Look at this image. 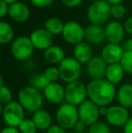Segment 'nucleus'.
<instances>
[{
    "label": "nucleus",
    "mask_w": 132,
    "mask_h": 133,
    "mask_svg": "<svg viewBox=\"0 0 132 133\" xmlns=\"http://www.w3.org/2000/svg\"><path fill=\"white\" fill-rule=\"evenodd\" d=\"M108 63L101 56H93L86 63V74L93 80H100L105 77Z\"/></svg>",
    "instance_id": "f8f14e48"
},
{
    "label": "nucleus",
    "mask_w": 132,
    "mask_h": 133,
    "mask_svg": "<svg viewBox=\"0 0 132 133\" xmlns=\"http://www.w3.org/2000/svg\"><path fill=\"white\" fill-rule=\"evenodd\" d=\"M73 57L81 63H87L93 57V49L92 44L86 41L81 42L80 44L74 45Z\"/></svg>",
    "instance_id": "6ab92c4d"
},
{
    "label": "nucleus",
    "mask_w": 132,
    "mask_h": 133,
    "mask_svg": "<svg viewBox=\"0 0 132 133\" xmlns=\"http://www.w3.org/2000/svg\"><path fill=\"white\" fill-rule=\"evenodd\" d=\"M53 35H52L44 28H37L30 34V39L33 46L37 50L45 51L52 45H53Z\"/></svg>",
    "instance_id": "ddd939ff"
},
{
    "label": "nucleus",
    "mask_w": 132,
    "mask_h": 133,
    "mask_svg": "<svg viewBox=\"0 0 132 133\" xmlns=\"http://www.w3.org/2000/svg\"><path fill=\"white\" fill-rule=\"evenodd\" d=\"M8 11H9V5H7L6 3H5L3 1H0V17L2 19L8 15Z\"/></svg>",
    "instance_id": "f704fd0d"
},
{
    "label": "nucleus",
    "mask_w": 132,
    "mask_h": 133,
    "mask_svg": "<svg viewBox=\"0 0 132 133\" xmlns=\"http://www.w3.org/2000/svg\"><path fill=\"white\" fill-rule=\"evenodd\" d=\"M45 133H67V132L66 130H64V128H62V127L57 124V125H52L51 128L48 129Z\"/></svg>",
    "instance_id": "c9c22d12"
},
{
    "label": "nucleus",
    "mask_w": 132,
    "mask_h": 133,
    "mask_svg": "<svg viewBox=\"0 0 132 133\" xmlns=\"http://www.w3.org/2000/svg\"><path fill=\"white\" fill-rule=\"evenodd\" d=\"M126 13H127V9H126V7L122 4L111 5L110 15L115 19H121V18H123L126 16Z\"/></svg>",
    "instance_id": "7c9ffc66"
},
{
    "label": "nucleus",
    "mask_w": 132,
    "mask_h": 133,
    "mask_svg": "<svg viewBox=\"0 0 132 133\" xmlns=\"http://www.w3.org/2000/svg\"><path fill=\"white\" fill-rule=\"evenodd\" d=\"M86 128H87V125L84 124L82 121H79L77 123H76L75 127H74V130H76V131H80V132H85Z\"/></svg>",
    "instance_id": "58836bf2"
},
{
    "label": "nucleus",
    "mask_w": 132,
    "mask_h": 133,
    "mask_svg": "<svg viewBox=\"0 0 132 133\" xmlns=\"http://www.w3.org/2000/svg\"><path fill=\"white\" fill-rule=\"evenodd\" d=\"M111 5L106 0L92 2L87 10V18L92 25H102L109 20Z\"/></svg>",
    "instance_id": "7ed1b4c3"
},
{
    "label": "nucleus",
    "mask_w": 132,
    "mask_h": 133,
    "mask_svg": "<svg viewBox=\"0 0 132 133\" xmlns=\"http://www.w3.org/2000/svg\"><path fill=\"white\" fill-rule=\"evenodd\" d=\"M108 123L114 127H124L129 119V111L127 108L121 105H112L108 107V111L105 116Z\"/></svg>",
    "instance_id": "9b49d317"
},
{
    "label": "nucleus",
    "mask_w": 132,
    "mask_h": 133,
    "mask_svg": "<svg viewBox=\"0 0 132 133\" xmlns=\"http://www.w3.org/2000/svg\"><path fill=\"white\" fill-rule=\"evenodd\" d=\"M62 36L66 43L76 45L85 41V28L78 22L69 21L64 24Z\"/></svg>",
    "instance_id": "1a4fd4ad"
},
{
    "label": "nucleus",
    "mask_w": 132,
    "mask_h": 133,
    "mask_svg": "<svg viewBox=\"0 0 132 133\" xmlns=\"http://www.w3.org/2000/svg\"><path fill=\"white\" fill-rule=\"evenodd\" d=\"M108 111V107L107 106H102L100 107V115L101 116H106Z\"/></svg>",
    "instance_id": "79ce46f5"
},
{
    "label": "nucleus",
    "mask_w": 132,
    "mask_h": 133,
    "mask_svg": "<svg viewBox=\"0 0 132 133\" xmlns=\"http://www.w3.org/2000/svg\"><path fill=\"white\" fill-rule=\"evenodd\" d=\"M122 47L124 49V52H132V36L124 41Z\"/></svg>",
    "instance_id": "e433bc0d"
},
{
    "label": "nucleus",
    "mask_w": 132,
    "mask_h": 133,
    "mask_svg": "<svg viewBox=\"0 0 132 133\" xmlns=\"http://www.w3.org/2000/svg\"><path fill=\"white\" fill-rule=\"evenodd\" d=\"M30 37L19 36L11 44L10 51L13 57L17 61H26L32 56L34 50Z\"/></svg>",
    "instance_id": "0eeeda50"
},
{
    "label": "nucleus",
    "mask_w": 132,
    "mask_h": 133,
    "mask_svg": "<svg viewBox=\"0 0 132 133\" xmlns=\"http://www.w3.org/2000/svg\"><path fill=\"white\" fill-rule=\"evenodd\" d=\"M124 28H125V31L128 34L132 35V16L127 18V20L124 23Z\"/></svg>",
    "instance_id": "4c0bfd02"
},
{
    "label": "nucleus",
    "mask_w": 132,
    "mask_h": 133,
    "mask_svg": "<svg viewBox=\"0 0 132 133\" xmlns=\"http://www.w3.org/2000/svg\"><path fill=\"white\" fill-rule=\"evenodd\" d=\"M131 111H132V107H131Z\"/></svg>",
    "instance_id": "de8ad7c7"
},
{
    "label": "nucleus",
    "mask_w": 132,
    "mask_h": 133,
    "mask_svg": "<svg viewBox=\"0 0 132 133\" xmlns=\"http://www.w3.org/2000/svg\"><path fill=\"white\" fill-rule=\"evenodd\" d=\"M15 30L12 25L5 21L0 22V44H7L14 41Z\"/></svg>",
    "instance_id": "b1692460"
},
{
    "label": "nucleus",
    "mask_w": 132,
    "mask_h": 133,
    "mask_svg": "<svg viewBox=\"0 0 132 133\" xmlns=\"http://www.w3.org/2000/svg\"><path fill=\"white\" fill-rule=\"evenodd\" d=\"M90 1H92V2H96V1H100V0H90Z\"/></svg>",
    "instance_id": "49530a36"
},
{
    "label": "nucleus",
    "mask_w": 132,
    "mask_h": 133,
    "mask_svg": "<svg viewBox=\"0 0 132 133\" xmlns=\"http://www.w3.org/2000/svg\"><path fill=\"white\" fill-rule=\"evenodd\" d=\"M61 1L65 6L69 8H74V7L79 6L82 3L83 0H61Z\"/></svg>",
    "instance_id": "72a5a7b5"
},
{
    "label": "nucleus",
    "mask_w": 132,
    "mask_h": 133,
    "mask_svg": "<svg viewBox=\"0 0 132 133\" xmlns=\"http://www.w3.org/2000/svg\"><path fill=\"white\" fill-rule=\"evenodd\" d=\"M126 72H124L123 68L120 63H114V64H108L107 70H106L105 78L112 84H118L123 80L124 75Z\"/></svg>",
    "instance_id": "4be33fe9"
},
{
    "label": "nucleus",
    "mask_w": 132,
    "mask_h": 133,
    "mask_svg": "<svg viewBox=\"0 0 132 133\" xmlns=\"http://www.w3.org/2000/svg\"><path fill=\"white\" fill-rule=\"evenodd\" d=\"M124 53L125 52L121 44L108 43L102 48L100 56L108 64H114L120 63Z\"/></svg>",
    "instance_id": "2eb2a0df"
},
{
    "label": "nucleus",
    "mask_w": 132,
    "mask_h": 133,
    "mask_svg": "<svg viewBox=\"0 0 132 133\" xmlns=\"http://www.w3.org/2000/svg\"><path fill=\"white\" fill-rule=\"evenodd\" d=\"M79 119L87 126H92L96 123L100 117V107L91 100H86L78 106Z\"/></svg>",
    "instance_id": "9d476101"
},
{
    "label": "nucleus",
    "mask_w": 132,
    "mask_h": 133,
    "mask_svg": "<svg viewBox=\"0 0 132 133\" xmlns=\"http://www.w3.org/2000/svg\"><path fill=\"white\" fill-rule=\"evenodd\" d=\"M105 40V28L102 27V25L91 24L85 28V41L90 44L100 45Z\"/></svg>",
    "instance_id": "a211bd4d"
},
{
    "label": "nucleus",
    "mask_w": 132,
    "mask_h": 133,
    "mask_svg": "<svg viewBox=\"0 0 132 133\" xmlns=\"http://www.w3.org/2000/svg\"><path fill=\"white\" fill-rule=\"evenodd\" d=\"M108 3L110 5H119V4H121L124 0H106Z\"/></svg>",
    "instance_id": "37998d69"
},
{
    "label": "nucleus",
    "mask_w": 132,
    "mask_h": 133,
    "mask_svg": "<svg viewBox=\"0 0 132 133\" xmlns=\"http://www.w3.org/2000/svg\"><path fill=\"white\" fill-rule=\"evenodd\" d=\"M0 1H3V2H5V3H6L7 5H12V4H14V3H16V2H18L19 0H0Z\"/></svg>",
    "instance_id": "c03bdc74"
},
{
    "label": "nucleus",
    "mask_w": 132,
    "mask_h": 133,
    "mask_svg": "<svg viewBox=\"0 0 132 133\" xmlns=\"http://www.w3.org/2000/svg\"><path fill=\"white\" fill-rule=\"evenodd\" d=\"M87 86L80 80L68 83L65 87V101L73 106H80L87 100Z\"/></svg>",
    "instance_id": "6e6552de"
},
{
    "label": "nucleus",
    "mask_w": 132,
    "mask_h": 133,
    "mask_svg": "<svg viewBox=\"0 0 132 133\" xmlns=\"http://www.w3.org/2000/svg\"><path fill=\"white\" fill-rule=\"evenodd\" d=\"M18 102L22 105L25 110L31 113L42 109L44 103V94L42 91L28 85L23 87L18 91Z\"/></svg>",
    "instance_id": "f03ea898"
},
{
    "label": "nucleus",
    "mask_w": 132,
    "mask_h": 133,
    "mask_svg": "<svg viewBox=\"0 0 132 133\" xmlns=\"http://www.w3.org/2000/svg\"><path fill=\"white\" fill-rule=\"evenodd\" d=\"M43 92L46 101L54 105H62L65 101V88L58 82H51Z\"/></svg>",
    "instance_id": "4468645a"
},
{
    "label": "nucleus",
    "mask_w": 132,
    "mask_h": 133,
    "mask_svg": "<svg viewBox=\"0 0 132 133\" xmlns=\"http://www.w3.org/2000/svg\"><path fill=\"white\" fill-rule=\"evenodd\" d=\"M20 133H36L37 127L32 119H25L18 127Z\"/></svg>",
    "instance_id": "bb28decb"
},
{
    "label": "nucleus",
    "mask_w": 132,
    "mask_h": 133,
    "mask_svg": "<svg viewBox=\"0 0 132 133\" xmlns=\"http://www.w3.org/2000/svg\"><path fill=\"white\" fill-rule=\"evenodd\" d=\"M2 117L6 126L18 128L22 121L25 119V109L18 102H11L3 106Z\"/></svg>",
    "instance_id": "423d86ee"
},
{
    "label": "nucleus",
    "mask_w": 132,
    "mask_h": 133,
    "mask_svg": "<svg viewBox=\"0 0 132 133\" xmlns=\"http://www.w3.org/2000/svg\"><path fill=\"white\" fill-rule=\"evenodd\" d=\"M44 59L52 64L61 63V62L66 57L64 50L58 45H52L51 47L46 49L44 52Z\"/></svg>",
    "instance_id": "5701e85b"
},
{
    "label": "nucleus",
    "mask_w": 132,
    "mask_h": 133,
    "mask_svg": "<svg viewBox=\"0 0 132 133\" xmlns=\"http://www.w3.org/2000/svg\"><path fill=\"white\" fill-rule=\"evenodd\" d=\"M32 119L35 123L37 129L40 130H47L52 127V116L46 110L40 109L37 111L33 112Z\"/></svg>",
    "instance_id": "aec40b11"
},
{
    "label": "nucleus",
    "mask_w": 132,
    "mask_h": 133,
    "mask_svg": "<svg viewBox=\"0 0 132 133\" xmlns=\"http://www.w3.org/2000/svg\"><path fill=\"white\" fill-rule=\"evenodd\" d=\"M88 133H110V129L107 123L97 121L93 125L89 127Z\"/></svg>",
    "instance_id": "c756f323"
},
{
    "label": "nucleus",
    "mask_w": 132,
    "mask_h": 133,
    "mask_svg": "<svg viewBox=\"0 0 132 133\" xmlns=\"http://www.w3.org/2000/svg\"><path fill=\"white\" fill-rule=\"evenodd\" d=\"M88 98L99 107L108 106L117 95L115 85L106 79L91 81L87 85Z\"/></svg>",
    "instance_id": "f257e3e1"
},
{
    "label": "nucleus",
    "mask_w": 132,
    "mask_h": 133,
    "mask_svg": "<svg viewBox=\"0 0 132 133\" xmlns=\"http://www.w3.org/2000/svg\"><path fill=\"white\" fill-rule=\"evenodd\" d=\"M30 16V8L23 2L18 1L9 5L8 16L16 23H25L29 19Z\"/></svg>",
    "instance_id": "f3484780"
},
{
    "label": "nucleus",
    "mask_w": 132,
    "mask_h": 133,
    "mask_svg": "<svg viewBox=\"0 0 132 133\" xmlns=\"http://www.w3.org/2000/svg\"><path fill=\"white\" fill-rule=\"evenodd\" d=\"M50 83L51 82L46 78L45 74L41 72L33 74L30 78V86L40 91H44Z\"/></svg>",
    "instance_id": "a878e982"
},
{
    "label": "nucleus",
    "mask_w": 132,
    "mask_h": 133,
    "mask_svg": "<svg viewBox=\"0 0 132 133\" xmlns=\"http://www.w3.org/2000/svg\"><path fill=\"white\" fill-rule=\"evenodd\" d=\"M117 99L120 105L125 108L132 107V84L124 83L117 91Z\"/></svg>",
    "instance_id": "412c9836"
},
{
    "label": "nucleus",
    "mask_w": 132,
    "mask_h": 133,
    "mask_svg": "<svg viewBox=\"0 0 132 133\" xmlns=\"http://www.w3.org/2000/svg\"><path fill=\"white\" fill-rule=\"evenodd\" d=\"M126 74H132V52H125L120 62Z\"/></svg>",
    "instance_id": "c85d7f7f"
},
{
    "label": "nucleus",
    "mask_w": 132,
    "mask_h": 133,
    "mask_svg": "<svg viewBox=\"0 0 132 133\" xmlns=\"http://www.w3.org/2000/svg\"><path fill=\"white\" fill-rule=\"evenodd\" d=\"M72 133H85V132H80V131H76V130H74V131L72 132Z\"/></svg>",
    "instance_id": "a18cd8bd"
},
{
    "label": "nucleus",
    "mask_w": 132,
    "mask_h": 133,
    "mask_svg": "<svg viewBox=\"0 0 132 133\" xmlns=\"http://www.w3.org/2000/svg\"><path fill=\"white\" fill-rule=\"evenodd\" d=\"M13 99L12 91L9 87L5 85L0 86V102L2 106H5L6 104L10 103Z\"/></svg>",
    "instance_id": "cd10ccee"
},
{
    "label": "nucleus",
    "mask_w": 132,
    "mask_h": 133,
    "mask_svg": "<svg viewBox=\"0 0 132 133\" xmlns=\"http://www.w3.org/2000/svg\"><path fill=\"white\" fill-rule=\"evenodd\" d=\"M29 1L33 6L38 7V8H45V7L50 6L54 0H29Z\"/></svg>",
    "instance_id": "473e14b6"
},
{
    "label": "nucleus",
    "mask_w": 132,
    "mask_h": 133,
    "mask_svg": "<svg viewBox=\"0 0 132 133\" xmlns=\"http://www.w3.org/2000/svg\"><path fill=\"white\" fill-rule=\"evenodd\" d=\"M105 35L108 43L111 44H119L123 41L125 36V28L118 21H110L106 25Z\"/></svg>",
    "instance_id": "dca6fc26"
},
{
    "label": "nucleus",
    "mask_w": 132,
    "mask_h": 133,
    "mask_svg": "<svg viewBox=\"0 0 132 133\" xmlns=\"http://www.w3.org/2000/svg\"><path fill=\"white\" fill-rule=\"evenodd\" d=\"M0 133H20L18 128H15V127L6 126L1 130Z\"/></svg>",
    "instance_id": "ea45409f"
},
{
    "label": "nucleus",
    "mask_w": 132,
    "mask_h": 133,
    "mask_svg": "<svg viewBox=\"0 0 132 133\" xmlns=\"http://www.w3.org/2000/svg\"><path fill=\"white\" fill-rule=\"evenodd\" d=\"M64 27V24L58 17H49L44 22V29L48 31L52 35H62Z\"/></svg>",
    "instance_id": "393cba45"
},
{
    "label": "nucleus",
    "mask_w": 132,
    "mask_h": 133,
    "mask_svg": "<svg viewBox=\"0 0 132 133\" xmlns=\"http://www.w3.org/2000/svg\"><path fill=\"white\" fill-rule=\"evenodd\" d=\"M45 74L46 78L49 80L50 82H57V81L61 79L60 76V71H59L58 67L51 66L48 67L44 72Z\"/></svg>",
    "instance_id": "2f4dec72"
},
{
    "label": "nucleus",
    "mask_w": 132,
    "mask_h": 133,
    "mask_svg": "<svg viewBox=\"0 0 132 133\" xmlns=\"http://www.w3.org/2000/svg\"><path fill=\"white\" fill-rule=\"evenodd\" d=\"M61 80L67 84L78 81L81 74V63L74 57H66L59 63Z\"/></svg>",
    "instance_id": "39448f33"
},
{
    "label": "nucleus",
    "mask_w": 132,
    "mask_h": 133,
    "mask_svg": "<svg viewBox=\"0 0 132 133\" xmlns=\"http://www.w3.org/2000/svg\"><path fill=\"white\" fill-rule=\"evenodd\" d=\"M57 124L64 130H71L80 121L78 108L69 103H62L55 113Z\"/></svg>",
    "instance_id": "20e7f679"
},
{
    "label": "nucleus",
    "mask_w": 132,
    "mask_h": 133,
    "mask_svg": "<svg viewBox=\"0 0 132 133\" xmlns=\"http://www.w3.org/2000/svg\"><path fill=\"white\" fill-rule=\"evenodd\" d=\"M124 133H132V117L129 118V119L127 121L123 127Z\"/></svg>",
    "instance_id": "a19ab883"
}]
</instances>
